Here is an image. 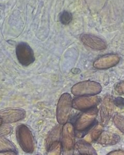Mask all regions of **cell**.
<instances>
[{"mask_svg": "<svg viewBox=\"0 0 124 155\" xmlns=\"http://www.w3.org/2000/svg\"><path fill=\"white\" fill-rule=\"evenodd\" d=\"M72 107L71 95L68 93L63 94L59 99L57 108V119L60 124L64 125L68 121Z\"/></svg>", "mask_w": 124, "mask_h": 155, "instance_id": "cell-1", "label": "cell"}, {"mask_svg": "<svg viewBox=\"0 0 124 155\" xmlns=\"http://www.w3.org/2000/svg\"><path fill=\"white\" fill-rule=\"evenodd\" d=\"M97 110L96 107L87 109L82 113L75 122V130L78 132H83L92 127L97 117Z\"/></svg>", "mask_w": 124, "mask_h": 155, "instance_id": "cell-2", "label": "cell"}, {"mask_svg": "<svg viewBox=\"0 0 124 155\" xmlns=\"http://www.w3.org/2000/svg\"><path fill=\"white\" fill-rule=\"evenodd\" d=\"M102 86L99 83L94 81H83L75 84L71 92L75 95H93L100 93Z\"/></svg>", "mask_w": 124, "mask_h": 155, "instance_id": "cell-3", "label": "cell"}, {"mask_svg": "<svg viewBox=\"0 0 124 155\" xmlns=\"http://www.w3.org/2000/svg\"><path fill=\"white\" fill-rule=\"evenodd\" d=\"M17 137L20 145L26 153H32L33 151V143L32 136L26 126L21 125L17 127Z\"/></svg>", "mask_w": 124, "mask_h": 155, "instance_id": "cell-4", "label": "cell"}, {"mask_svg": "<svg viewBox=\"0 0 124 155\" xmlns=\"http://www.w3.org/2000/svg\"><path fill=\"white\" fill-rule=\"evenodd\" d=\"M74 132L72 125L66 124L62 133V146L65 154H72L74 147Z\"/></svg>", "mask_w": 124, "mask_h": 155, "instance_id": "cell-5", "label": "cell"}, {"mask_svg": "<svg viewBox=\"0 0 124 155\" xmlns=\"http://www.w3.org/2000/svg\"><path fill=\"white\" fill-rule=\"evenodd\" d=\"M16 54L18 61L23 65H29L35 61L33 50L26 43L22 42L17 45Z\"/></svg>", "mask_w": 124, "mask_h": 155, "instance_id": "cell-6", "label": "cell"}, {"mask_svg": "<svg viewBox=\"0 0 124 155\" xmlns=\"http://www.w3.org/2000/svg\"><path fill=\"white\" fill-rule=\"evenodd\" d=\"M26 112L22 109L8 108L0 110V120L6 124L14 123L25 117Z\"/></svg>", "mask_w": 124, "mask_h": 155, "instance_id": "cell-7", "label": "cell"}, {"mask_svg": "<svg viewBox=\"0 0 124 155\" xmlns=\"http://www.w3.org/2000/svg\"><path fill=\"white\" fill-rule=\"evenodd\" d=\"M114 101L110 96L105 97L102 100L100 107V117L102 124L103 125H107L111 117L114 109Z\"/></svg>", "mask_w": 124, "mask_h": 155, "instance_id": "cell-8", "label": "cell"}, {"mask_svg": "<svg viewBox=\"0 0 124 155\" xmlns=\"http://www.w3.org/2000/svg\"><path fill=\"white\" fill-rule=\"evenodd\" d=\"M100 99L97 97H78L72 101V106L75 109L87 110L94 107L99 103Z\"/></svg>", "mask_w": 124, "mask_h": 155, "instance_id": "cell-9", "label": "cell"}, {"mask_svg": "<svg viewBox=\"0 0 124 155\" xmlns=\"http://www.w3.org/2000/svg\"><path fill=\"white\" fill-rule=\"evenodd\" d=\"M81 42L91 48L102 50L107 48V44L101 38L93 35L84 34L80 37Z\"/></svg>", "mask_w": 124, "mask_h": 155, "instance_id": "cell-10", "label": "cell"}, {"mask_svg": "<svg viewBox=\"0 0 124 155\" xmlns=\"http://www.w3.org/2000/svg\"><path fill=\"white\" fill-rule=\"evenodd\" d=\"M119 57L115 54L103 56L94 63V67L98 69H105L116 65L119 62Z\"/></svg>", "mask_w": 124, "mask_h": 155, "instance_id": "cell-11", "label": "cell"}, {"mask_svg": "<svg viewBox=\"0 0 124 155\" xmlns=\"http://www.w3.org/2000/svg\"><path fill=\"white\" fill-rule=\"evenodd\" d=\"M98 143L104 145H114L119 142V136L117 134L103 132L96 140Z\"/></svg>", "mask_w": 124, "mask_h": 155, "instance_id": "cell-12", "label": "cell"}, {"mask_svg": "<svg viewBox=\"0 0 124 155\" xmlns=\"http://www.w3.org/2000/svg\"><path fill=\"white\" fill-rule=\"evenodd\" d=\"M77 147L78 152L81 154H96V150L88 143L80 140L77 142Z\"/></svg>", "mask_w": 124, "mask_h": 155, "instance_id": "cell-13", "label": "cell"}, {"mask_svg": "<svg viewBox=\"0 0 124 155\" xmlns=\"http://www.w3.org/2000/svg\"><path fill=\"white\" fill-rule=\"evenodd\" d=\"M114 122L117 128L124 134V117L119 114H117L114 116Z\"/></svg>", "mask_w": 124, "mask_h": 155, "instance_id": "cell-14", "label": "cell"}, {"mask_svg": "<svg viewBox=\"0 0 124 155\" xmlns=\"http://www.w3.org/2000/svg\"><path fill=\"white\" fill-rule=\"evenodd\" d=\"M72 14L67 11L63 12L60 17V20L63 25L69 24L72 20Z\"/></svg>", "mask_w": 124, "mask_h": 155, "instance_id": "cell-15", "label": "cell"}, {"mask_svg": "<svg viewBox=\"0 0 124 155\" xmlns=\"http://www.w3.org/2000/svg\"><path fill=\"white\" fill-rule=\"evenodd\" d=\"M116 90L120 94H124V81L119 83L116 87Z\"/></svg>", "mask_w": 124, "mask_h": 155, "instance_id": "cell-16", "label": "cell"}, {"mask_svg": "<svg viewBox=\"0 0 124 155\" xmlns=\"http://www.w3.org/2000/svg\"><path fill=\"white\" fill-rule=\"evenodd\" d=\"M114 103L119 107H124V99L121 97L116 98L114 100Z\"/></svg>", "mask_w": 124, "mask_h": 155, "instance_id": "cell-17", "label": "cell"}, {"mask_svg": "<svg viewBox=\"0 0 124 155\" xmlns=\"http://www.w3.org/2000/svg\"><path fill=\"white\" fill-rule=\"evenodd\" d=\"M1 125H2V121L0 120V126H1Z\"/></svg>", "mask_w": 124, "mask_h": 155, "instance_id": "cell-18", "label": "cell"}]
</instances>
